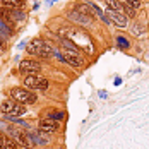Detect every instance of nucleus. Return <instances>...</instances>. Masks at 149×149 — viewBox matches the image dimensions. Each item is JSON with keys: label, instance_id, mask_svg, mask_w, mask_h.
Instances as JSON below:
<instances>
[{"label": "nucleus", "instance_id": "obj_1", "mask_svg": "<svg viewBox=\"0 0 149 149\" xmlns=\"http://www.w3.org/2000/svg\"><path fill=\"white\" fill-rule=\"evenodd\" d=\"M26 52H28L29 55H36V57H40V58H48V57L53 55V48L48 45L46 41L40 40V38L33 40L29 45L26 46Z\"/></svg>", "mask_w": 149, "mask_h": 149}, {"label": "nucleus", "instance_id": "obj_2", "mask_svg": "<svg viewBox=\"0 0 149 149\" xmlns=\"http://www.w3.org/2000/svg\"><path fill=\"white\" fill-rule=\"evenodd\" d=\"M0 111L3 113V115H10V117H21V115H24L26 113V104L19 103V101H15V100H5L3 103L0 104Z\"/></svg>", "mask_w": 149, "mask_h": 149}, {"label": "nucleus", "instance_id": "obj_3", "mask_svg": "<svg viewBox=\"0 0 149 149\" xmlns=\"http://www.w3.org/2000/svg\"><path fill=\"white\" fill-rule=\"evenodd\" d=\"M10 98L22 104H33V103H36V100H38V96L31 89H28V88H14L10 91Z\"/></svg>", "mask_w": 149, "mask_h": 149}, {"label": "nucleus", "instance_id": "obj_4", "mask_svg": "<svg viewBox=\"0 0 149 149\" xmlns=\"http://www.w3.org/2000/svg\"><path fill=\"white\" fill-rule=\"evenodd\" d=\"M0 19H2L3 22H7V24L14 29V22L15 21H22V19H26V14L21 12V10L9 9V7H0Z\"/></svg>", "mask_w": 149, "mask_h": 149}, {"label": "nucleus", "instance_id": "obj_5", "mask_svg": "<svg viewBox=\"0 0 149 149\" xmlns=\"http://www.w3.org/2000/svg\"><path fill=\"white\" fill-rule=\"evenodd\" d=\"M7 130L10 132V135L14 137V141L17 144L24 146V148H33V139L29 134H26L22 129H14V127H7Z\"/></svg>", "mask_w": 149, "mask_h": 149}, {"label": "nucleus", "instance_id": "obj_6", "mask_svg": "<svg viewBox=\"0 0 149 149\" xmlns=\"http://www.w3.org/2000/svg\"><path fill=\"white\" fill-rule=\"evenodd\" d=\"M24 86L28 89H46L48 88V81L45 77H40V75H28L24 79Z\"/></svg>", "mask_w": 149, "mask_h": 149}, {"label": "nucleus", "instance_id": "obj_7", "mask_svg": "<svg viewBox=\"0 0 149 149\" xmlns=\"http://www.w3.org/2000/svg\"><path fill=\"white\" fill-rule=\"evenodd\" d=\"M19 70H21V72H26V74H38V72L41 70V65H40L36 60L26 58L19 63Z\"/></svg>", "mask_w": 149, "mask_h": 149}, {"label": "nucleus", "instance_id": "obj_8", "mask_svg": "<svg viewBox=\"0 0 149 149\" xmlns=\"http://www.w3.org/2000/svg\"><path fill=\"white\" fill-rule=\"evenodd\" d=\"M106 14H108V19H110L111 22H115L117 26H120V28H125V26H127V17L122 14L120 10H111V9H108Z\"/></svg>", "mask_w": 149, "mask_h": 149}, {"label": "nucleus", "instance_id": "obj_9", "mask_svg": "<svg viewBox=\"0 0 149 149\" xmlns=\"http://www.w3.org/2000/svg\"><path fill=\"white\" fill-rule=\"evenodd\" d=\"M38 129L41 130V132H45V134H53V132H57L58 130V123H57V120H41L40 122V125H38Z\"/></svg>", "mask_w": 149, "mask_h": 149}, {"label": "nucleus", "instance_id": "obj_10", "mask_svg": "<svg viewBox=\"0 0 149 149\" xmlns=\"http://www.w3.org/2000/svg\"><path fill=\"white\" fill-rule=\"evenodd\" d=\"M63 57H65V62L70 63L72 67H81V65L84 63V60H82V57H81L79 52H69V50H67V53H65Z\"/></svg>", "mask_w": 149, "mask_h": 149}, {"label": "nucleus", "instance_id": "obj_11", "mask_svg": "<svg viewBox=\"0 0 149 149\" xmlns=\"http://www.w3.org/2000/svg\"><path fill=\"white\" fill-rule=\"evenodd\" d=\"M0 149H17V142L7 135L0 134Z\"/></svg>", "mask_w": 149, "mask_h": 149}, {"label": "nucleus", "instance_id": "obj_12", "mask_svg": "<svg viewBox=\"0 0 149 149\" xmlns=\"http://www.w3.org/2000/svg\"><path fill=\"white\" fill-rule=\"evenodd\" d=\"M75 10H79L81 14L88 15V17H93L94 15V10L91 9L89 3H75Z\"/></svg>", "mask_w": 149, "mask_h": 149}, {"label": "nucleus", "instance_id": "obj_13", "mask_svg": "<svg viewBox=\"0 0 149 149\" xmlns=\"http://www.w3.org/2000/svg\"><path fill=\"white\" fill-rule=\"evenodd\" d=\"M24 2L26 0H2L3 7H9V9H19L24 5Z\"/></svg>", "mask_w": 149, "mask_h": 149}, {"label": "nucleus", "instance_id": "obj_14", "mask_svg": "<svg viewBox=\"0 0 149 149\" xmlns=\"http://www.w3.org/2000/svg\"><path fill=\"white\" fill-rule=\"evenodd\" d=\"M104 3H106V7L111 9V10H120V12H123L122 3H120L118 0H104Z\"/></svg>", "mask_w": 149, "mask_h": 149}, {"label": "nucleus", "instance_id": "obj_15", "mask_svg": "<svg viewBox=\"0 0 149 149\" xmlns=\"http://www.w3.org/2000/svg\"><path fill=\"white\" fill-rule=\"evenodd\" d=\"M60 45L63 46L65 50H69V52H79V48L70 41V40H67V38H63V40H60Z\"/></svg>", "mask_w": 149, "mask_h": 149}, {"label": "nucleus", "instance_id": "obj_16", "mask_svg": "<svg viewBox=\"0 0 149 149\" xmlns=\"http://www.w3.org/2000/svg\"><path fill=\"white\" fill-rule=\"evenodd\" d=\"M0 31H2V33H5V34H14V29H12L7 22H3L2 19H0Z\"/></svg>", "mask_w": 149, "mask_h": 149}, {"label": "nucleus", "instance_id": "obj_17", "mask_svg": "<svg viewBox=\"0 0 149 149\" xmlns=\"http://www.w3.org/2000/svg\"><path fill=\"white\" fill-rule=\"evenodd\" d=\"M122 9H123V12L127 17H134L135 15V9H132L130 5H127V3H122Z\"/></svg>", "mask_w": 149, "mask_h": 149}, {"label": "nucleus", "instance_id": "obj_18", "mask_svg": "<svg viewBox=\"0 0 149 149\" xmlns=\"http://www.w3.org/2000/svg\"><path fill=\"white\" fill-rule=\"evenodd\" d=\"M123 3L130 5L132 9H137V7H141V0H123Z\"/></svg>", "mask_w": 149, "mask_h": 149}, {"label": "nucleus", "instance_id": "obj_19", "mask_svg": "<svg viewBox=\"0 0 149 149\" xmlns=\"http://www.w3.org/2000/svg\"><path fill=\"white\" fill-rule=\"evenodd\" d=\"M117 41H118V46H120V48H129V41H127V38L118 36V38H117Z\"/></svg>", "mask_w": 149, "mask_h": 149}, {"label": "nucleus", "instance_id": "obj_20", "mask_svg": "<svg viewBox=\"0 0 149 149\" xmlns=\"http://www.w3.org/2000/svg\"><path fill=\"white\" fill-rule=\"evenodd\" d=\"M48 117L52 120H60V118H63V111H52Z\"/></svg>", "mask_w": 149, "mask_h": 149}, {"label": "nucleus", "instance_id": "obj_21", "mask_svg": "<svg viewBox=\"0 0 149 149\" xmlns=\"http://www.w3.org/2000/svg\"><path fill=\"white\" fill-rule=\"evenodd\" d=\"M0 50H7V38L3 36L2 31H0Z\"/></svg>", "mask_w": 149, "mask_h": 149}]
</instances>
